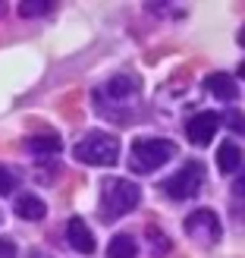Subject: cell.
<instances>
[{"label": "cell", "instance_id": "16", "mask_svg": "<svg viewBox=\"0 0 245 258\" xmlns=\"http://www.w3.org/2000/svg\"><path fill=\"white\" fill-rule=\"evenodd\" d=\"M226 123H229V129H233V133L245 136V113H239V110H229V113H226Z\"/></svg>", "mask_w": 245, "mask_h": 258}, {"label": "cell", "instance_id": "3", "mask_svg": "<svg viewBox=\"0 0 245 258\" xmlns=\"http://www.w3.org/2000/svg\"><path fill=\"white\" fill-rule=\"evenodd\" d=\"M173 154H176V145L170 139H135L129 167H132L135 173H151V170H157L160 164L170 161Z\"/></svg>", "mask_w": 245, "mask_h": 258}, {"label": "cell", "instance_id": "11", "mask_svg": "<svg viewBox=\"0 0 245 258\" xmlns=\"http://www.w3.org/2000/svg\"><path fill=\"white\" fill-rule=\"evenodd\" d=\"M242 164V151L236 148V142H223L220 151H217V167H220V173H236Z\"/></svg>", "mask_w": 245, "mask_h": 258}, {"label": "cell", "instance_id": "12", "mask_svg": "<svg viewBox=\"0 0 245 258\" xmlns=\"http://www.w3.org/2000/svg\"><path fill=\"white\" fill-rule=\"evenodd\" d=\"M104 92L110 98H129V95L138 92V79L135 76H113V79L104 85Z\"/></svg>", "mask_w": 245, "mask_h": 258}, {"label": "cell", "instance_id": "18", "mask_svg": "<svg viewBox=\"0 0 245 258\" xmlns=\"http://www.w3.org/2000/svg\"><path fill=\"white\" fill-rule=\"evenodd\" d=\"M236 196H245V173H242V179L236 183Z\"/></svg>", "mask_w": 245, "mask_h": 258}, {"label": "cell", "instance_id": "8", "mask_svg": "<svg viewBox=\"0 0 245 258\" xmlns=\"http://www.w3.org/2000/svg\"><path fill=\"white\" fill-rule=\"evenodd\" d=\"M25 148H29L32 154H38V158H50V154H57L63 148L60 136L54 133H38V136H29L25 139Z\"/></svg>", "mask_w": 245, "mask_h": 258}, {"label": "cell", "instance_id": "6", "mask_svg": "<svg viewBox=\"0 0 245 258\" xmlns=\"http://www.w3.org/2000/svg\"><path fill=\"white\" fill-rule=\"evenodd\" d=\"M217 129H220V113L204 110V113H195V117L189 120L186 136H189V142H195V145H208Z\"/></svg>", "mask_w": 245, "mask_h": 258}, {"label": "cell", "instance_id": "2", "mask_svg": "<svg viewBox=\"0 0 245 258\" xmlns=\"http://www.w3.org/2000/svg\"><path fill=\"white\" fill-rule=\"evenodd\" d=\"M75 161H82L88 167H113L120 158V142L117 136L107 133H88L79 145H75Z\"/></svg>", "mask_w": 245, "mask_h": 258}, {"label": "cell", "instance_id": "9", "mask_svg": "<svg viewBox=\"0 0 245 258\" xmlns=\"http://www.w3.org/2000/svg\"><path fill=\"white\" fill-rule=\"evenodd\" d=\"M204 85H208V92L217 95V98H223V101H233L239 95V85L233 76H226V73H211L208 79H204Z\"/></svg>", "mask_w": 245, "mask_h": 258}, {"label": "cell", "instance_id": "4", "mask_svg": "<svg viewBox=\"0 0 245 258\" xmlns=\"http://www.w3.org/2000/svg\"><path fill=\"white\" fill-rule=\"evenodd\" d=\"M201 173H204V167L201 164H186V167H179V170L164 183V192L170 199H189V196H195V192L201 189Z\"/></svg>", "mask_w": 245, "mask_h": 258}, {"label": "cell", "instance_id": "14", "mask_svg": "<svg viewBox=\"0 0 245 258\" xmlns=\"http://www.w3.org/2000/svg\"><path fill=\"white\" fill-rule=\"evenodd\" d=\"M16 183H19L16 170H13V167H7V164H0V196H10V192L16 189Z\"/></svg>", "mask_w": 245, "mask_h": 258}, {"label": "cell", "instance_id": "10", "mask_svg": "<svg viewBox=\"0 0 245 258\" xmlns=\"http://www.w3.org/2000/svg\"><path fill=\"white\" fill-rule=\"evenodd\" d=\"M16 214L25 217V221H41V217L47 214V205L38 196H19L16 199Z\"/></svg>", "mask_w": 245, "mask_h": 258}, {"label": "cell", "instance_id": "7", "mask_svg": "<svg viewBox=\"0 0 245 258\" xmlns=\"http://www.w3.org/2000/svg\"><path fill=\"white\" fill-rule=\"evenodd\" d=\"M66 239L79 255H92L95 252V236H92V230H88V224L82 217H72L66 224Z\"/></svg>", "mask_w": 245, "mask_h": 258}, {"label": "cell", "instance_id": "15", "mask_svg": "<svg viewBox=\"0 0 245 258\" xmlns=\"http://www.w3.org/2000/svg\"><path fill=\"white\" fill-rule=\"evenodd\" d=\"M41 13H50V0H25V4H19V16H41Z\"/></svg>", "mask_w": 245, "mask_h": 258}, {"label": "cell", "instance_id": "19", "mask_svg": "<svg viewBox=\"0 0 245 258\" xmlns=\"http://www.w3.org/2000/svg\"><path fill=\"white\" fill-rule=\"evenodd\" d=\"M239 76H242V79H245V63H242V67H239Z\"/></svg>", "mask_w": 245, "mask_h": 258}, {"label": "cell", "instance_id": "21", "mask_svg": "<svg viewBox=\"0 0 245 258\" xmlns=\"http://www.w3.org/2000/svg\"><path fill=\"white\" fill-rule=\"evenodd\" d=\"M242 41H245V35H242Z\"/></svg>", "mask_w": 245, "mask_h": 258}, {"label": "cell", "instance_id": "1", "mask_svg": "<svg viewBox=\"0 0 245 258\" xmlns=\"http://www.w3.org/2000/svg\"><path fill=\"white\" fill-rule=\"evenodd\" d=\"M141 202V189L132 179H104L101 183V214L104 217H123L135 211Z\"/></svg>", "mask_w": 245, "mask_h": 258}, {"label": "cell", "instance_id": "17", "mask_svg": "<svg viewBox=\"0 0 245 258\" xmlns=\"http://www.w3.org/2000/svg\"><path fill=\"white\" fill-rule=\"evenodd\" d=\"M0 258H16V246L10 239H0Z\"/></svg>", "mask_w": 245, "mask_h": 258}, {"label": "cell", "instance_id": "5", "mask_svg": "<svg viewBox=\"0 0 245 258\" xmlns=\"http://www.w3.org/2000/svg\"><path fill=\"white\" fill-rule=\"evenodd\" d=\"M186 233L189 239L201 242V246H211V242L220 239V221H217V214L201 208V211H192L186 217Z\"/></svg>", "mask_w": 245, "mask_h": 258}, {"label": "cell", "instance_id": "20", "mask_svg": "<svg viewBox=\"0 0 245 258\" xmlns=\"http://www.w3.org/2000/svg\"><path fill=\"white\" fill-rule=\"evenodd\" d=\"M0 16H4V4H0Z\"/></svg>", "mask_w": 245, "mask_h": 258}, {"label": "cell", "instance_id": "13", "mask_svg": "<svg viewBox=\"0 0 245 258\" xmlns=\"http://www.w3.org/2000/svg\"><path fill=\"white\" fill-rule=\"evenodd\" d=\"M135 252H138L135 239H132V236H126V233L113 236V239H110V246H107V258H135Z\"/></svg>", "mask_w": 245, "mask_h": 258}]
</instances>
